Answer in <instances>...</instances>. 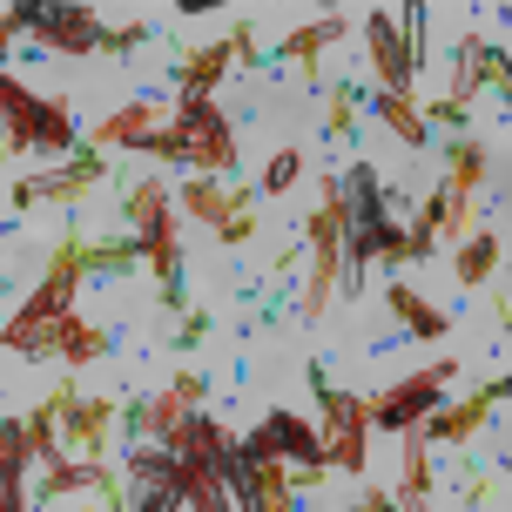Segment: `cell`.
Instances as JSON below:
<instances>
[{"label":"cell","mask_w":512,"mask_h":512,"mask_svg":"<svg viewBox=\"0 0 512 512\" xmlns=\"http://www.w3.org/2000/svg\"><path fill=\"white\" fill-rule=\"evenodd\" d=\"M128 149L162 155V162H189L203 176H230L236 169V135H230V115L216 102H176V122L142 128Z\"/></svg>","instance_id":"1"},{"label":"cell","mask_w":512,"mask_h":512,"mask_svg":"<svg viewBox=\"0 0 512 512\" xmlns=\"http://www.w3.org/2000/svg\"><path fill=\"white\" fill-rule=\"evenodd\" d=\"M128 223H135V243H142V263L162 283V310H189V290H182V256H176V216H169V189L155 176L128 182Z\"/></svg>","instance_id":"2"},{"label":"cell","mask_w":512,"mask_h":512,"mask_svg":"<svg viewBox=\"0 0 512 512\" xmlns=\"http://www.w3.org/2000/svg\"><path fill=\"white\" fill-rule=\"evenodd\" d=\"M0 122H7V155H21V149L75 155V149H81L68 102H54V95H34V88H21V81L7 75V68H0Z\"/></svg>","instance_id":"3"},{"label":"cell","mask_w":512,"mask_h":512,"mask_svg":"<svg viewBox=\"0 0 512 512\" xmlns=\"http://www.w3.org/2000/svg\"><path fill=\"white\" fill-rule=\"evenodd\" d=\"M425 21H432L425 0H411V7H398V14H391V7H371L364 41H371L384 95H411V81H418V68H425Z\"/></svg>","instance_id":"4"},{"label":"cell","mask_w":512,"mask_h":512,"mask_svg":"<svg viewBox=\"0 0 512 512\" xmlns=\"http://www.w3.org/2000/svg\"><path fill=\"white\" fill-rule=\"evenodd\" d=\"M81 256H88V236L81 230H61L54 236V256L48 270H41V283H34V297H27L7 324H0V344H14V337L41 331V324H54V317H68L75 310V290H81Z\"/></svg>","instance_id":"5"},{"label":"cell","mask_w":512,"mask_h":512,"mask_svg":"<svg viewBox=\"0 0 512 512\" xmlns=\"http://www.w3.org/2000/svg\"><path fill=\"white\" fill-rule=\"evenodd\" d=\"M304 236H310V283H304V297H297V317L317 324L324 304H331V290H337V270H344V182L324 176V203L304 223Z\"/></svg>","instance_id":"6"},{"label":"cell","mask_w":512,"mask_h":512,"mask_svg":"<svg viewBox=\"0 0 512 512\" xmlns=\"http://www.w3.org/2000/svg\"><path fill=\"white\" fill-rule=\"evenodd\" d=\"M310 391H317V411H324V465H344V472H364V438H371V418H364V398L337 391L324 378V364L310 358Z\"/></svg>","instance_id":"7"},{"label":"cell","mask_w":512,"mask_h":512,"mask_svg":"<svg viewBox=\"0 0 512 512\" xmlns=\"http://www.w3.org/2000/svg\"><path fill=\"white\" fill-rule=\"evenodd\" d=\"M459 378V364L452 358H438L425 364V371H411V378H398L391 391H378V398H364V418L378 425V432H411L418 418L432 405H445V384Z\"/></svg>","instance_id":"8"},{"label":"cell","mask_w":512,"mask_h":512,"mask_svg":"<svg viewBox=\"0 0 512 512\" xmlns=\"http://www.w3.org/2000/svg\"><path fill=\"white\" fill-rule=\"evenodd\" d=\"M102 182H108V155L81 142L68 162H54V169H41V176H27L21 189H14V209H34V203H81V196H88V189H102Z\"/></svg>","instance_id":"9"},{"label":"cell","mask_w":512,"mask_h":512,"mask_svg":"<svg viewBox=\"0 0 512 512\" xmlns=\"http://www.w3.org/2000/svg\"><path fill=\"white\" fill-rule=\"evenodd\" d=\"M0 351H21V358H61V364H95V358L108 351V337L88 331L75 310H68V317H54V324L14 337V344H0Z\"/></svg>","instance_id":"10"},{"label":"cell","mask_w":512,"mask_h":512,"mask_svg":"<svg viewBox=\"0 0 512 512\" xmlns=\"http://www.w3.org/2000/svg\"><path fill=\"white\" fill-rule=\"evenodd\" d=\"M499 405H506V378L479 384L472 398H459V405H445V411H425V418H418L411 432L425 438V445H465V438L479 432V425H486V418H492Z\"/></svg>","instance_id":"11"},{"label":"cell","mask_w":512,"mask_h":512,"mask_svg":"<svg viewBox=\"0 0 512 512\" xmlns=\"http://www.w3.org/2000/svg\"><path fill=\"white\" fill-rule=\"evenodd\" d=\"M243 452L250 459H277V465H324V445H317V432H310L297 411H270L263 425H256L250 438H243Z\"/></svg>","instance_id":"12"},{"label":"cell","mask_w":512,"mask_h":512,"mask_svg":"<svg viewBox=\"0 0 512 512\" xmlns=\"http://www.w3.org/2000/svg\"><path fill=\"white\" fill-rule=\"evenodd\" d=\"M54 411H61V432H68V445H75L81 459H102L108 452V425H115V411L108 398H81L75 384H61L54 391Z\"/></svg>","instance_id":"13"},{"label":"cell","mask_w":512,"mask_h":512,"mask_svg":"<svg viewBox=\"0 0 512 512\" xmlns=\"http://www.w3.org/2000/svg\"><path fill=\"white\" fill-rule=\"evenodd\" d=\"M337 34H344V14H317V21H304L297 34H283L277 48L263 54V75H270L277 61H297V68H304V88H310V95H324V68H317V48H331Z\"/></svg>","instance_id":"14"},{"label":"cell","mask_w":512,"mask_h":512,"mask_svg":"<svg viewBox=\"0 0 512 512\" xmlns=\"http://www.w3.org/2000/svg\"><path fill=\"white\" fill-rule=\"evenodd\" d=\"M479 88H492V95H506V54L492 48L486 34H472L459 48V88L445 95V102H459V108H472V95Z\"/></svg>","instance_id":"15"},{"label":"cell","mask_w":512,"mask_h":512,"mask_svg":"<svg viewBox=\"0 0 512 512\" xmlns=\"http://www.w3.org/2000/svg\"><path fill=\"white\" fill-rule=\"evenodd\" d=\"M182 209L203 216L209 230H223V223H236V216L256 209V189H216L209 176H196V182H182Z\"/></svg>","instance_id":"16"},{"label":"cell","mask_w":512,"mask_h":512,"mask_svg":"<svg viewBox=\"0 0 512 512\" xmlns=\"http://www.w3.org/2000/svg\"><path fill=\"white\" fill-rule=\"evenodd\" d=\"M236 68V54H230V41H203V48H189L176 61V81H182V102H209V88Z\"/></svg>","instance_id":"17"},{"label":"cell","mask_w":512,"mask_h":512,"mask_svg":"<svg viewBox=\"0 0 512 512\" xmlns=\"http://www.w3.org/2000/svg\"><path fill=\"white\" fill-rule=\"evenodd\" d=\"M21 472H27V438H21V418H0V512H27Z\"/></svg>","instance_id":"18"},{"label":"cell","mask_w":512,"mask_h":512,"mask_svg":"<svg viewBox=\"0 0 512 512\" xmlns=\"http://www.w3.org/2000/svg\"><path fill=\"white\" fill-rule=\"evenodd\" d=\"M398 512H432V445L405 432V479H398Z\"/></svg>","instance_id":"19"},{"label":"cell","mask_w":512,"mask_h":512,"mask_svg":"<svg viewBox=\"0 0 512 512\" xmlns=\"http://www.w3.org/2000/svg\"><path fill=\"white\" fill-rule=\"evenodd\" d=\"M384 304L398 310V324H405L411 337H425V344L452 331V317H445V310H432L425 297H418V290H411V283H384Z\"/></svg>","instance_id":"20"},{"label":"cell","mask_w":512,"mask_h":512,"mask_svg":"<svg viewBox=\"0 0 512 512\" xmlns=\"http://www.w3.org/2000/svg\"><path fill=\"white\" fill-rule=\"evenodd\" d=\"M371 115H378L405 149H432V128H425V115L411 108V95H384V88H378V95H371Z\"/></svg>","instance_id":"21"},{"label":"cell","mask_w":512,"mask_h":512,"mask_svg":"<svg viewBox=\"0 0 512 512\" xmlns=\"http://www.w3.org/2000/svg\"><path fill=\"white\" fill-rule=\"evenodd\" d=\"M21 438H27V459H41V465L61 459V452H54V445H61V411H54V391L21 418Z\"/></svg>","instance_id":"22"},{"label":"cell","mask_w":512,"mask_h":512,"mask_svg":"<svg viewBox=\"0 0 512 512\" xmlns=\"http://www.w3.org/2000/svg\"><path fill=\"white\" fill-rule=\"evenodd\" d=\"M499 256H506V243H499V236H492V230H472L459 243V283H486L492 270H499Z\"/></svg>","instance_id":"23"},{"label":"cell","mask_w":512,"mask_h":512,"mask_svg":"<svg viewBox=\"0 0 512 512\" xmlns=\"http://www.w3.org/2000/svg\"><path fill=\"white\" fill-rule=\"evenodd\" d=\"M142 263V243L128 236V243H88V256H81V270H95V277H128Z\"/></svg>","instance_id":"24"},{"label":"cell","mask_w":512,"mask_h":512,"mask_svg":"<svg viewBox=\"0 0 512 512\" xmlns=\"http://www.w3.org/2000/svg\"><path fill=\"white\" fill-rule=\"evenodd\" d=\"M331 88V115H324V142H344L358 128V81H324Z\"/></svg>","instance_id":"25"},{"label":"cell","mask_w":512,"mask_h":512,"mask_svg":"<svg viewBox=\"0 0 512 512\" xmlns=\"http://www.w3.org/2000/svg\"><path fill=\"white\" fill-rule=\"evenodd\" d=\"M297 176H304V155H297V149L270 155V169H263V182H256V196H277V189H290Z\"/></svg>","instance_id":"26"},{"label":"cell","mask_w":512,"mask_h":512,"mask_svg":"<svg viewBox=\"0 0 512 512\" xmlns=\"http://www.w3.org/2000/svg\"><path fill=\"white\" fill-rule=\"evenodd\" d=\"M169 391H176V398H182L189 411H203V398H209V378H203V371H182V378L169 384Z\"/></svg>","instance_id":"27"},{"label":"cell","mask_w":512,"mask_h":512,"mask_svg":"<svg viewBox=\"0 0 512 512\" xmlns=\"http://www.w3.org/2000/svg\"><path fill=\"white\" fill-rule=\"evenodd\" d=\"M128 512H182V499H169V492H135V499H128Z\"/></svg>","instance_id":"28"},{"label":"cell","mask_w":512,"mask_h":512,"mask_svg":"<svg viewBox=\"0 0 512 512\" xmlns=\"http://www.w3.org/2000/svg\"><path fill=\"white\" fill-rule=\"evenodd\" d=\"M203 337H209V310H182V337L176 344L189 351V344H203Z\"/></svg>","instance_id":"29"},{"label":"cell","mask_w":512,"mask_h":512,"mask_svg":"<svg viewBox=\"0 0 512 512\" xmlns=\"http://www.w3.org/2000/svg\"><path fill=\"white\" fill-rule=\"evenodd\" d=\"M250 236H256V216H236V223L216 230V243H230V250H236V243H250Z\"/></svg>","instance_id":"30"},{"label":"cell","mask_w":512,"mask_h":512,"mask_svg":"<svg viewBox=\"0 0 512 512\" xmlns=\"http://www.w3.org/2000/svg\"><path fill=\"white\" fill-rule=\"evenodd\" d=\"M351 512H398V506H391L384 492H364V499H358V506H351Z\"/></svg>","instance_id":"31"},{"label":"cell","mask_w":512,"mask_h":512,"mask_svg":"<svg viewBox=\"0 0 512 512\" xmlns=\"http://www.w3.org/2000/svg\"><path fill=\"white\" fill-rule=\"evenodd\" d=\"M0 155H7V122H0Z\"/></svg>","instance_id":"32"}]
</instances>
